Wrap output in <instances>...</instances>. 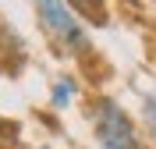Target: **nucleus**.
I'll use <instances>...</instances> for the list:
<instances>
[{
  "instance_id": "1",
  "label": "nucleus",
  "mask_w": 156,
  "mask_h": 149,
  "mask_svg": "<svg viewBox=\"0 0 156 149\" xmlns=\"http://www.w3.org/2000/svg\"><path fill=\"white\" fill-rule=\"evenodd\" d=\"M92 131H96L99 149H146L138 128L131 124V117L114 99H96V107H92Z\"/></svg>"
},
{
  "instance_id": "4",
  "label": "nucleus",
  "mask_w": 156,
  "mask_h": 149,
  "mask_svg": "<svg viewBox=\"0 0 156 149\" xmlns=\"http://www.w3.org/2000/svg\"><path fill=\"white\" fill-rule=\"evenodd\" d=\"M142 121H146V128H149V139L156 142V92H149L142 99Z\"/></svg>"
},
{
  "instance_id": "2",
  "label": "nucleus",
  "mask_w": 156,
  "mask_h": 149,
  "mask_svg": "<svg viewBox=\"0 0 156 149\" xmlns=\"http://www.w3.org/2000/svg\"><path fill=\"white\" fill-rule=\"evenodd\" d=\"M39 14V25L46 29V36L64 50H82L85 46V29L75 18L68 0H32Z\"/></svg>"
},
{
  "instance_id": "6",
  "label": "nucleus",
  "mask_w": 156,
  "mask_h": 149,
  "mask_svg": "<svg viewBox=\"0 0 156 149\" xmlns=\"http://www.w3.org/2000/svg\"><path fill=\"white\" fill-rule=\"evenodd\" d=\"M75 4H92V0H75Z\"/></svg>"
},
{
  "instance_id": "5",
  "label": "nucleus",
  "mask_w": 156,
  "mask_h": 149,
  "mask_svg": "<svg viewBox=\"0 0 156 149\" xmlns=\"http://www.w3.org/2000/svg\"><path fill=\"white\" fill-rule=\"evenodd\" d=\"M4 131H7V124H4V121H0V135H4Z\"/></svg>"
},
{
  "instance_id": "3",
  "label": "nucleus",
  "mask_w": 156,
  "mask_h": 149,
  "mask_svg": "<svg viewBox=\"0 0 156 149\" xmlns=\"http://www.w3.org/2000/svg\"><path fill=\"white\" fill-rule=\"evenodd\" d=\"M71 96H75V82H71V78H60L57 85H53V92H50V103H53V107H68Z\"/></svg>"
}]
</instances>
